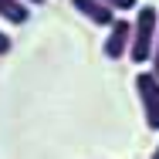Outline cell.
Returning <instances> with one entry per match:
<instances>
[{
  "label": "cell",
  "mask_w": 159,
  "mask_h": 159,
  "mask_svg": "<svg viewBox=\"0 0 159 159\" xmlns=\"http://www.w3.org/2000/svg\"><path fill=\"white\" fill-rule=\"evenodd\" d=\"M156 31H159V10L152 3H142L135 10L132 20V37H129V54L135 64H146L152 58V44H156Z\"/></svg>",
  "instance_id": "cell-1"
},
{
  "label": "cell",
  "mask_w": 159,
  "mask_h": 159,
  "mask_svg": "<svg viewBox=\"0 0 159 159\" xmlns=\"http://www.w3.org/2000/svg\"><path fill=\"white\" fill-rule=\"evenodd\" d=\"M135 95H139V105H142L146 125L152 129V132H159V78L149 68H142L135 75Z\"/></svg>",
  "instance_id": "cell-2"
},
{
  "label": "cell",
  "mask_w": 159,
  "mask_h": 159,
  "mask_svg": "<svg viewBox=\"0 0 159 159\" xmlns=\"http://www.w3.org/2000/svg\"><path fill=\"white\" fill-rule=\"evenodd\" d=\"M129 37H132V20L115 17V24L108 27V37H105V44H102V51H105L108 61H119V58L129 54Z\"/></svg>",
  "instance_id": "cell-3"
},
{
  "label": "cell",
  "mask_w": 159,
  "mask_h": 159,
  "mask_svg": "<svg viewBox=\"0 0 159 159\" xmlns=\"http://www.w3.org/2000/svg\"><path fill=\"white\" fill-rule=\"evenodd\" d=\"M71 7L88 20V24H98V27H112L115 24V10L102 0H71Z\"/></svg>",
  "instance_id": "cell-4"
},
{
  "label": "cell",
  "mask_w": 159,
  "mask_h": 159,
  "mask_svg": "<svg viewBox=\"0 0 159 159\" xmlns=\"http://www.w3.org/2000/svg\"><path fill=\"white\" fill-rule=\"evenodd\" d=\"M0 20H7V24H27L31 20V7L24 0H0Z\"/></svg>",
  "instance_id": "cell-5"
},
{
  "label": "cell",
  "mask_w": 159,
  "mask_h": 159,
  "mask_svg": "<svg viewBox=\"0 0 159 159\" xmlns=\"http://www.w3.org/2000/svg\"><path fill=\"white\" fill-rule=\"evenodd\" d=\"M102 3H108L112 10H135L139 7V0H102Z\"/></svg>",
  "instance_id": "cell-6"
},
{
  "label": "cell",
  "mask_w": 159,
  "mask_h": 159,
  "mask_svg": "<svg viewBox=\"0 0 159 159\" xmlns=\"http://www.w3.org/2000/svg\"><path fill=\"white\" fill-rule=\"evenodd\" d=\"M149 71L159 78V31H156V44H152V58H149Z\"/></svg>",
  "instance_id": "cell-7"
},
{
  "label": "cell",
  "mask_w": 159,
  "mask_h": 159,
  "mask_svg": "<svg viewBox=\"0 0 159 159\" xmlns=\"http://www.w3.org/2000/svg\"><path fill=\"white\" fill-rule=\"evenodd\" d=\"M10 51H14V41H10V34L0 27V58H3V54H10Z\"/></svg>",
  "instance_id": "cell-8"
},
{
  "label": "cell",
  "mask_w": 159,
  "mask_h": 159,
  "mask_svg": "<svg viewBox=\"0 0 159 159\" xmlns=\"http://www.w3.org/2000/svg\"><path fill=\"white\" fill-rule=\"evenodd\" d=\"M24 3H27V7H31V3H34V7H41V3H44V0H24Z\"/></svg>",
  "instance_id": "cell-9"
},
{
  "label": "cell",
  "mask_w": 159,
  "mask_h": 159,
  "mask_svg": "<svg viewBox=\"0 0 159 159\" xmlns=\"http://www.w3.org/2000/svg\"><path fill=\"white\" fill-rule=\"evenodd\" d=\"M149 159H159V146H156V149H152V156H149Z\"/></svg>",
  "instance_id": "cell-10"
}]
</instances>
